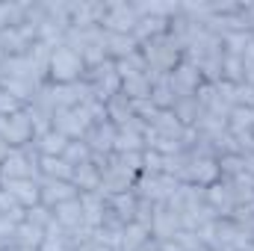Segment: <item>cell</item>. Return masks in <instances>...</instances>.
<instances>
[{
  "mask_svg": "<svg viewBox=\"0 0 254 251\" xmlns=\"http://www.w3.org/2000/svg\"><path fill=\"white\" fill-rule=\"evenodd\" d=\"M231 133H254V107H234L228 116Z\"/></svg>",
  "mask_w": 254,
  "mask_h": 251,
  "instance_id": "obj_36",
  "label": "cell"
},
{
  "mask_svg": "<svg viewBox=\"0 0 254 251\" xmlns=\"http://www.w3.org/2000/svg\"><path fill=\"white\" fill-rule=\"evenodd\" d=\"M178 231H184L181 216L172 213L166 204H157V207H154V219H151V240H157V243H169V240H175Z\"/></svg>",
  "mask_w": 254,
  "mask_h": 251,
  "instance_id": "obj_16",
  "label": "cell"
},
{
  "mask_svg": "<svg viewBox=\"0 0 254 251\" xmlns=\"http://www.w3.org/2000/svg\"><path fill=\"white\" fill-rule=\"evenodd\" d=\"M252 39H254V33H252Z\"/></svg>",
  "mask_w": 254,
  "mask_h": 251,
  "instance_id": "obj_55",
  "label": "cell"
},
{
  "mask_svg": "<svg viewBox=\"0 0 254 251\" xmlns=\"http://www.w3.org/2000/svg\"><path fill=\"white\" fill-rule=\"evenodd\" d=\"M252 45V33H246V30H240V33H228L225 39H222V48H225V54H231V57H243V51Z\"/></svg>",
  "mask_w": 254,
  "mask_h": 251,
  "instance_id": "obj_42",
  "label": "cell"
},
{
  "mask_svg": "<svg viewBox=\"0 0 254 251\" xmlns=\"http://www.w3.org/2000/svg\"><path fill=\"white\" fill-rule=\"evenodd\" d=\"M24 222H30V225H36V228H42V231H45V228L54 222V210H48L45 204H36V207H30V210H27Z\"/></svg>",
  "mask_w": 254,
  "mask_h": 251,
  "instance_id": "obj_43",
  "label": "cell"
},
{
  "mask_svg": "<svg viewBox=\"0 0 254 251\" xmlns=\"http://www.w3.org/2000/svg\"><path fill=\"white\" fill-rule=\"evenodd\" d=\"M234 107H254V86L252 83L234 86Z\"/></svg>",
  "mask_w": 254,
  "mask_h": 251,
  "instance_id": "obj_44",
  "label": "cell"
},
{
  "mask_svg": "<svg viewBox=\"0 0 254 251\" xmlns=\"http://www.w3.org/2000/svg\"><path fill=\"white\" fill-rule=\"evenodd\" d=\"M243 160H246V172H249V175L254 178V154H246Z\"/></svg>",
  "mask_w": 254,
  "mask_h": 251,
  "instance_id": "obj_50",
  "label": "cell"
},
{
  "mask_svg": "<svg viewBox=\"0 0 254 251\" xmlns=\"http://www.w3.org/2000/svg\"><path fill=\"white\" fill-rule=\"evenodd\" d=\"M0 187L9 189V192L18 198V204H21L24 210L42 204V201H39V181H12V184H0Z\"/></svg>",
  "mask_w": 254,
  "mask_h": 251,
  "instance_id": "obj_26",
  "label": "cell"
},
{
  "mask_svg": "<svg viewBox=\"0 0 254 251\" xmlns=\"http://www.w3.org/2000/svg\"><path fill=\"white\" fill-rule=\"evenodd\" d=\"M139 51H142V57H145V63H148V77H151V83L157 80V77H163V74H172L178 63L184 60V51L175 45V39L166 33V36H157V39H151V42H145V45H139Z\"/></svg>",
  "mask_w": 254,
  "mask_h": 251,
  "instance_id": "obj_1",
  "label": "cell"
},
{
  "mask_svg": "<svg viewBox=\"0 0 254 251\" xmlns=\"http://www.w3.org/2000/svg\"><path fill=\"white\" fill-rule=\"evenodd\" d=\"M166 33H169V21H166V18L145 15V18H139V24H136V30H133V39H136L139 45H145V42H151V39H157V36H166Z\"/></svg>",
  "mask_w": 254,
  "mask_h": 251,
  "instance_id": "obj_23",
  "label": "cell"
},
{
  "mask_svg": "<svg viewBox=\"0 0 254 251\" xmlns=\"http://www.w3.org/2000/svg\"><path fill=\"white\" fill-rule=\"evenodd\" d=\"M136 204H139V198H136V192H133V189H130V192H119V195H110V198H107L110 213H113V216H119L125 225L133 222V216H136Z\"/></svg>",
  "mask_w": 254,
  "mask_h": 251,
  "instance_id": "obj_22",
  "label": "cell"
},
{
  "mask_svg": "<svg viewBox=\"0 0 254 251\" xmlns=\"http://www.w3.org/2000/svg\"><path fill=\"white\" fill-rule=\"evenodd\" d=\"M116 71H119L122 80H127V77H139V74H148V63H145L142 51H136V54H130V57H125V60H119V63H116Z\"/></svg>",
  "mask_w": 254,
  "mask_h": 251,
  "instance_id": "obj_37",
  "label": "cell"
},
{
  "mask_svg": "<svg viewBox=\"0 0 254 251\" xmlns=\"http://www.w3.org/2000/svg\"><path fill=\"white\" fill-rule=\"evenodd\" d=\"M169 83H172V89H175L178 98H192V95L198 92V86L204 83V77H201V71H198L192 63L181 60L178 68L169 74Z\"/></svg>",
  "mask_w": 254,
  "mask_h": 251,
  "instance_id": "obj_15",
  "label": "cell"
},
{
  "mask_svg": "<svg viewBox=\"0 0 254 251\" xmlns=\"http://www.w3.org/2000/svg\"><path fill=\"white\" fill-rule=\"evenodd\" d=\"M74 198H80V192H77V187L71 181H54V178H42L39 181V201L48 210H57L60 204L74 201Z\"/></svg>",
  "mask_w": 254,
  "mask_h": 251,
  "instance_id": "obj_11",
  "label": "cell"
},
{
  "mask_svg": "<svg viewBox=\"0 0 254 251\" xmlns=\"http://www.w3.org/2000/svg\"><path fill=\"white\" fill-rule=\"evenodd\" d=\"M172 113H175V119H178L184 127H192L195 122H198V116L204 113V107H201V104H198V98L192 95V98H178Z\"/></svg>",
  "mask_w": 254,
  "mask_h": 251,
  "instance_id": "obj_32",
  "label": "cell"
},
{
  "mask_svg": "<svg viewBox=\"0 0 254 251\" xmlns=\"http://www.w3.org/2000/svg\"><path fill=\"white\" fill-rule=\"evenodd\" d=\"M136 51H139V42L133 39V33H107V60L119 63Z\"/></svg>",
  "mask_w": 254,
  "mask_h": 251,
  "instance_id": "obj_20",
  "label": "cell"
},
{
  "mask_svg": "<svg viewBox=\"0 0 254 251\" xmlns=\"http://www.w3.org/2000/svg\"><path fill=\"white\" fill-rule=\"evenodd\" d=\"M148 127H151L157 136H163V139H175V142H181V136H184V130H187V127L175 119L172 110H157V116L148 122Z\"/></svg>",
  "mask_w": 254,
  "mask_h": 251,
  "instance_id": "obj_19",
  "label": "cell"
},
{
  "mask_svg": "<svg viewBox=\"0 0 254 251\" xmlns=\"http://www.w3.org/2000/svg\"><path fill=\"white\" fill-rule=\"evenodd\" d=\"M181 187V181H175V178H169V175H139L136 178V184H133V192H136V198H142V201H151V204H163L169 195H175Z\"/></svg>",
  "mask_w": 254,
  "mask_h": 251,
  "instance_id": "obj_4",
  "label": "cell"
},
{
  "mask_svg": "<svg viewBox=\"0 0 254 251\" xmlns=\"http://www.w3.org/2000/svg\"><path fill=\"white\" fill-rule=\"evenodd\" d=\"M222 181L219 175V160L213 154H198V151H190V166H187V178L184 184H195V187H210Z\"/></svg>",
  "mask_w": 254,
  "mask_h": 251,
  "instance_id": "obj_6",
  "label": "cell"
},
{
  "mask_svg": "<svg viewBox=\"0 0 254 251\" xmlns=\"http://www.w3.org/2000/svg\"><path fill=\"white\" fill-rule=\"evenodd\" d=\"M243 68H246V83H254V39H252V45L243 51Z\"/></svg>",
  "mask_w": 254,
  "mask_h": 251,
  "instance_id": "obj_47",
  "label": "cell"
},
{
  "mask_svg": "<svg viewBox=\"0 0 254 251\" xmlns=\"http://www.w3.org/2000/svg\"><path fill=\"white\" fill-rule=\"evenodd\" d=\"M139 24V12L133 3H125V0H113L107 3V15L101 21V27L107 33H133Z\"/></svg>",
  "mask_w": 254,
  "mask_h": 251,
  "instance_id": "obj_7",
  "label": "cell"
},
{
  "mask_svg": "<svg viewBox=\"0 0 254 251\" xmlns=\"http://www.w3.org/2000/svg\"><path fill=\"white\" fill-rule=\"evenodd\" d=\"M175 101H178V95H175V89H172V83H169V74L157 77V80L151 83V104H154L157 110H175Z\"/></svg>",
  "mask_w": 254,
  "mask_h": 251,
  "instance_id": "obj_28",
  "label": "cell"
},
{
  "mask_svg": "<svg viewBox=\"0 0 254 251\" xmlns=\"http://www.w3.org/2000/svg\"><path fill=\"white\" fill-rule=\"evenodd\" d=\"M210 210L216 213V219H231V213L237 210V192L231 187V181H216L204 189Z\"/></svg>",
  "mask_w": 254,
  "mask_h": 251,
  "instance_id": "obj_12",
  "label": "cell"
},
{
  "mask_svg": "<svg viewBox=\"0 0 254 251\" xmlns=\"http://www.w3.org/2000/svg\"><path fill=\"white\" fill-rule=\"evenodd\" d=\"M252 86H254V83H252Z\"/></svg>",
  "mask_w": 254,
  "mask_h": 251,
  "instance_id": "obj_56",
  "label": "cell"
},
{
  "mask_svg": "<svg viewBox=\"0 0 254 251\" xmlns=\"http://www.w3.org/2000/svg\"><path fill=\"white\" fill-rule=\"evenodd\" d=\"M89 127H92V119H89L86 107H71V110H60V113L54 116V130H60L65 139H83Z\"/></svg>",
  "mask_w": 254,
  "mask_h": 251,
  "instance_id": "obj_9",
  "label": "cell"
},
{
  "mask_svg": "<svg viewBox=\"0 0 254 251\" xmlns=\"http://www.w3.org/2000/svg\"><path fill=\"white\" fill-rule=\"evenodd\" d=\"M122 95H127L130 101H145V98H151V77H148V74H139V77L122 80Z\"/></svg>",
  "mask_w": 254,
  "mask_h": 251,
  "instance_id": "obj_35",
  "label": "cell"
},
{
  "mask_svg": "<svg viewBox=\"0 0 254 251\" xmlns=\"http://www.w3.org/2000/svg\"><path fill=\"white\" fill-rule=\"evenodd\" d=\"M54 219L63 225L65 231H77V228H83V225H86V219H83V207H80V198L60 204V207L54 210Z\"/></svg>",
  "mask_w": 254,
  "mask_h": 251,
  "instance_id": "obj_24",
  "label": "cell"
},
{
  "mask_svg": "<svg viewBox=\"0 0 254 251\" xmlns=\"http://www.w3.org/2000/svg\"><path fill=\"white\" fill-rule=\"evenodd\" d=\"M33 142H36V148H39L42 157H63L71 139H65L60 130H48L45 136H39V139H33Z\"/></svg>",
  "mask_w": 254,
  "mask_h": 251,
  "instance_id": "obj_30",
  "label": "cell"
},
{
  "mask_svg": "<svg viewBox=\"0 0 254 251\" xmlns=\"http://www.w3.org/2000/svg\"><path fill=\"white\" fill-rule=\"evenodd\" d=\"M83 80L89 83L92 95H95L101 104H107L113 95L122 92V77H119V71H116V63H113V60H104V63L95 65V68H86V77H83Z\"/></svg>",
  "mask_w": 254,
  "mask_h": 251,
  "instance_id": "obj_3",
  "label": "cell"
},
{
  "mask_svg": "<svg viewBox=\"0 0 254 251\" xmlns=\"http://www.w3.org/2000/svg\"><path fill=\"white\" fill-rule=\"evenodd\" d=\"M148 243H151V231H148V228H142V225H136V222L125 225V234H122V251H139V249H145Z\"/></svg>",
  "mask_w": 254,
  "mask_h": 251,
  "instance_id": "obj_33",
  "label": "cell"
},
{
  "mask_svg": "<svg viewBox=\"0 0 254 251\" xmlns=\"http://www.w3.org/2000/svg\"><path fill=\"white\" fill-rule=\"evenodd\" d=\"M21 110H24V104L18 98H12L6 89H0V116H12V113H21Z\"/></svg>",
  "mask_w": 254,
  "mask_h": 251,
  "instance_id": "obj_45",
  "label": "cell"
},
{
  "mask_svg": "<svg viewBox=\"0 0 254 251\" xmlns=\"http://www.w3.org/2000/svg\"><path fill=\"white\" fill-rule=\"evenodd\" d=\"M86 77V63L77 51L71 48H54L51 54V68H48V80L51 83H60V86H71V83H80Z\"/></svg>",
  "mask_w": 254,
  "mask_h": 251,
  "instance_id": "obj_2",
  "label": "cell"
},
{
  "mask_svg": "<svg viewBox=\"0 0 254 251\" xmlns=\"http://www.w3.org/2000/svg\"><path fill=\"white\" fill-rule=\"evenodd\" d=\"M145 151V122L130 119L116 133V151L113 154H142Z\"/></svg>",
  "mask_w": 254,
  "mask_h": 251,
  "instance_id": "obj_13",
  "label": "cell"
},
{
  "mask_svg": "<svg viewBox=\"0 0 254 251\" xmlns=\"http://www.w3.org/2000/svg\"><path fill=\"white\" fill-rule=\"evenodd\" d=\"M80 207H83V219L89 228H101L107 219V198L101 192H80Z\"/></svg>",
  "mask_w": 254,
  "mask_h": 251,
  "instance_id": "obj_18",
  "label": "cell"
},
{
  "mask_svg": "<svg viewBox=\"0 0 254 251\" xmlns=\"http://www.w3.org/2000/svg\"><path fill=\"white\" fill-rule=\"evenodd\" d=\"M12 181H42L39 166H33L21 148H15L3 163H0V184H12Z\"/></svg>",
  "mask_w": 254,
  "mask_h": 251,
  "instance_id": "obj_8",
  "label": "cell"
},
{
  "mask_svg": "<svg viewBox=\"0 0 254 251\" xmlns=\"http://www.w3.org/2000/svg\"><path fill=\"white\" fill-rule=\"evenodd\" d=\"M0 251H15V249H0Z\"/></svg>",
  "mask_w": 254,
  "mask_h": 251,
  "instance_id": "obj_52",
  "label": "cell"
},
{
  "mask_svg": "<svg viewBox=\"0 0 254 251\" xmlns=\"http://www.w3.org/2000/svg\"><path fill=\"white\" fill-rule=\"evenodd\" d=\"M71 184L77 187V192H98L101 189V169L95 163H83V166L74 169Z\"/></svg>",
  "mask_w": 254,
  "mask_h": 251,
  "instance_id": "obj_27",
  "label": "cell"
},
{
  "mask_svg": "<svg viewBox=\"0 0 254 251\" xmlns=\"http://www.w3.org/2000/svg\"><path fill=\"white\" fill-rule=\"evenodd\" d=\"M42 240H45V231L30 225V222H21L15 228V237H12V249H42Z\"/></svg>",
  "mask_w": 254,
  "mask_h": 251,
  "instance_id": "obj_29",
  "label": "cell"
},
{
  "mask_svg": "<svg viewBox=\"0 0 254 251\" xmlns=\"http://www.w3.org/2000/svg\"><path fill=\"white\" fill-rule=\"evenodd\" d=\"M246 172V160L240 157V154H225V157H219V175H222V181H234L237 175H243Z\"/></svg>",
  "mask_w": 254,
  "mask_h": 251,
  "instance_id": "obj_41",
  "label": "cell"
},
{
  "mask_svg": "<svg viewBox=\"0 0 254 251\" xmlns=\"http://www.w3.org/2000/svg\"><path fill=\"white\" fill-rule=\"evenodd\" d=\"M63 160L77 169V166H83V163H92V151H89V145H86L83 139H71L68 148H65V154H63Z\"/></svg>",
  "mask_w": 254,
  "mask_h": 251,
  "instance_id": "obj_40",
  "label": "cell"
},
{
  "mask_svg": "<svg viewBox=\"0 0 254 251\" xmlns=\"http://www.w3.org/2000/svg\"><path fill=\"white\" fill-rule=\"evenodd\" d=\"M116 133H119V127L113 122H98V125H92L86 130L83 142L89 145L92 157H110L116 151Z\"/></svg>",
  "mask_w": 254,
  "mask_h": 251,
  "instance_id": "obj_10",
  "label": "cell"
},
{
  "mask_svg": "<svg viewBox=\"0 0 254 251\" xmlns=\"http://www.w3.org/2000/svg\"><path fill=\"white\" fill-rule=\"evenodd\" d=\"M74 251H110V249H107V246H101V243H95V240H89V243L77 246Z\"/></svg>",
  "mask_w": 254,
  "mask_h": 251,
  "instance_id": "obj_48",
  "label": "cell"
},
{
  "mask_svg": "<svg viewBox=\"0 0 254 251\" xmlns=\"http://www.w3.org/2000/svg\"><path fill=\"white\" fill-rule=\"evenodd\" d=\"M15 251H36V249H15Z\"/></svg>",
  "mask_w": 254,
  "mask_h": 251,
  "instance_id": "obj_51",
  "label": "cell"
},
{
  "mask_svg": "<svg viewBox=\"0 0 254 251\" xmlns=\"http://www.w3.org/2000/svg\"><path fill=\"white\" fill-rule=\"evenodd\" d=\"M45 86V80H36V77H3L0 80V89H6L12 98H18L24 107L33 104V98L39 95V89Z\"/></svg>",
  "mask_w": 254,
  "mask_h": 251,
  "instance_id": "obj_17",
  "label": "cell"
},
{
  "mask_svg": "<svg viewBox=\"0 0 254 251\" xmlns=\"http://www.w3.org/2000/svg\"><path fill=\"white\" fill-rule=\"evenodd\" d=\"M133 113H136V119H142L145 125L157 116V107L151 104V98H145V101H133Z\"/></svg>",
  "mask_w": 254,
  "mask_h": 251,
  "instance_id": "obj_46",
  "label": "cell"
},
{
  "mask_svg": "<svg viewBox=\"0 0 254 251\" xmlns=\"http://www.w3.org/2000/svg\"><path fill=\"white\" fill-rule=\"evenodd\" d=\"M68 6H71V27H77V30L101 27V21L107 15L104 0H80V3H68Z\"/></svg>",
  "mask_w": 254,
  "mask_h": 251,
  "instance_id": "obj_14",
  "label": "cell"
},
{
  "mask_svg": "<svg viewBox=\"0 0 254 251\" xmlns=\"http://www.w3.org/2000/svg\"><path fill=\"white\" fill-rule=\"evenodd\" d=\"M0 139L12 148H24L36 139L33 133V122L27 119V113H12V116H0Z\"/></svg>",
  "mask_w": 254,
  "mask_h": 251,
  "instance_id": "obj_5",
  "label": "cell"
},
{
  "mask_svg": "<svg viewBox=\"0 0 254 251\" xmlns=\"http://www.w3.org/2000/svg\"><path fill=\"white\" fill-rule=\"evenodd\" d=\"M0 74L3 77H36V80H45L39 71H36V65L33 60L27 57V54H21V57H3L0 60ZM48 83V80H45Z\"/></svg>",
  "mask_w": 254,
  "mask_h": 251,
  "instance_id": "obj_21",
  "label": "cell"
},
{
  "mask_svg": "<svg viewBox=\"0 0 254 251\" xmlns=\"http://www.w3.org/2000/svg\"><path fill=\"white\" fill-rule=\"evenodd\" d=\"M24 113H27V119L33 122V133H36V139L45 136L48 130H54V113H48L45 107H39V104H27Z\"/></svg>",
  "mask_w": 254,
  "mask_h": 251,
  "instance_id": "obj_34",
  "label": "cell"
},
{
  "mask_svg": "<svg viewBox=\"0 0 254 251\" xmlns=\"http://www.w3.org/2000/svg\"><path fill=\"white\" fill-rule=\"evenodd\" d=\"M222 80L225 83H234V86L246 83V68H243V60L240 57L225 54V60H222Z\"/></svg>",
  "mask_w": 254,
  "mask_h": 251,
  "instance_id": "obj_38",
  "label": "cell"
},
{
  "mask_svg": "<svg viewBox=\"0 0 254 251\" xmlns=\"http://www.w3.org/2000/svg\"><path fill=\"white\" fill-rule=\"evenodd\" d=\"M39 172H42V178H54V181H71L74 178V166L65 163L63 157H42Z\"/></svg>",
  "mask_w": 254,
  "mask_h": 251,
  "instance_id": "obj_31",
  "label": "cell"
},
{
  "mask_svg": "<svg viewBox=\"0 0 254 251\" xmlns=\"http://www.w3.org/2000/svg\"><path fill=\"white\" fill-rule=\"evenodd\" d=\"M12 151H15V148H12V145H6V142L0 139V163H3V160H6V157L12 154Z\"/></svg>",
  "mask_w": 254,
  "mask_h": 251,
  "instance_id": "obj_49",
  "label": "cell"
},
{
  "mask_svg": "<svg viewBox=\"0 0 254 251\" xmlns=\"http://www.w3.org/2000/svg\"><path fill=\"white\" fill-rule=\"evenodd\" d=\"M107 119L113 122L116 127H122V125H127L130 119H136V113H133V101L127 98V95H113L110 101H107Z\"/></svg>",
  "mask_w": 254,
  "mask_h": 251,
  "instance_id": "obj_25",
  "label": "cell"
},
{
  "mask_svg": "<svg viewBox=\"0 0 254 251\" xmlns=\"http://www.w3.org/2000/svg\"><path fill=\"white\" fill-rule=\"evenodd\" d=\"M249 251H254V243H252V249H249Z\"/></svg>",
  "mask_w": 254,
  "mask_h": 251,
  "instance_id": "obj_53",
  "label": "cell"
},
{
  "mask_svg": "<svg viewBox=\"0 0 254 251\" xmlns=\"http://www.w3.org/2000/svg\"><path fill=\"white\" fill-rule=\"evenodd\" d=\"M0 213H3V216H9L15 225H21V222H24V216H27V210L18 204V198H15L9 189H3V187H0Z\"/></svg>",
  "mask_w": 254,
  "mask_h": 251,
  "instance_id": "obj_39",
  "label": "cell"
},
{
  "mask_svg": "<svg viewBox=\"0 0 254 251\" xmlns=\"http://www.w3.org/2000/svg\"><path fill=\"white\" fill-rule=\"evenodd\" d=\"M0 60H3V51H0Z\"/></svg>",
  "mask_w": 254,
  "mask_h": 251,
  "instance_id": "obj_54",
  "label": "cell"
}]
</instances>
